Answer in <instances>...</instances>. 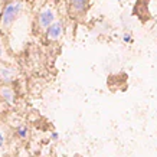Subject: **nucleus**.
Returning <instances> with one entry per match:
<instances>
[{
  "label": "nucleus",
  "mask_w": 157,
  "mask_h": 157,
  "mask_svg": "<svg viewBox=\"0 0 157 157\" xmlns=\"http://www.w3.org/2000/svg\"><path fill=\"white\" fill-rule=\"evenodd\" d=\"M52 138H53V140H56V138H58V134L53 133V134H52Z\"/></svg>",
  "instance_id": "11"
},
{
  "label": "nucleus",
  "mask_w": 157,
  "mask_h": 157,
  "mask_svg": "<svg viewBox=\"0 0 157 157\" xmlns=\"http://www.w3.org/2000/svg\"><path fill=\"white\" fill-rule=\"evenodd\" d=\"M86 7V0H72V9L75 12H82Z\"/></svg>",
  "instance_id": "5"
},
{
  "label": "nucleus",
  "mask_w": 157,
  "mask_h": 157,
  "mask_svg": "<svg viewBox=\"0 0 157 157\" xmlns=\"http://www.w3.org/2000/svg\"><path fill=\"white\" fill-rule=\"evenodd\" d=\"M2 53H3V46H2V40H0V56H2Z\"/></svg>",
  "instance_id": "10"
},
{
  "label": "nucleus",
  "mask_w": 157,
  "mask_h": 157,
  "mask_svg": "<svg viewBox=\"0 0 157 157\" xmlns=\"http://www.w3.org/2000/svg\"><path fill=\"white\" fill-rule=\"evenodd\" d=\"M20 10H22V2H19V0L10 2L9 5L5 7L3 13H2V26L3 28L10 26L16 20V17L19 16Z\"/></svg>",
  "instance_id": "1"
},
{
  "label": "nucleus",
  "mask_w": 157,
  "mask_h": 157,
  "mask_svg": "<svg viewBox=\"0 0 157 157\" xmlns=\"http://www.w3.org/2000/svg\"><path fill=\"white\" fill-rule=\"evenodd\" d=\"M3 143H5V136H3V133L0 131V150L3 147Z\"/></svg>",
  "instance_id": "8"
},
{
  "label": "nucleus",
  "mask_w": 157,
  "mask_h": 157,
  "mask_svg": "<svg viewBox=\"0 0 157 157\" xmlns=\"http://www.w3.org/2000/svg\"><path fill=\"white\" fill-rule=\"evenodd\" d=\"M19 136L20 137H25V136H26V128H25V127H20L19 128Z\"/></svg>",
  "instance_id": "7"
},
{
  "label": "nucleus",
  "mask_w": 157,
  "mask_h": 157,
  "mask_svg": "<svg viewBox=\"0 0 157 157\" xmlns=\"http://www.w3.org/2000/svg\"><path fill=\"white\" fill-rule=\"evenodd\" d=\"M2 95H3V98H5L7 102H12L13 101V91L9 90V88H2Z\"/></svg>",
  "instance_id": "6"
},
{
  "label": "nucleus",
  "mask_w": 157,
  "mask_h": 157,
  "mask_svg": "<svg viewBox=\"0 0 157 157\" xmlns=\"http://www.w3.org/2000/svg\"><path fill=\"white\" fill-rule=\"evenodd\" d=\"M131 40V36H130V33H125L124 35V42H130Z\"/></svg>",
  "instance_id": "9"
},
{
  "label": "nucleus",
  "mask_w": 157,
  "mask_h": 157,
  "mask_svg": "<svg viewBox=\"0 0 157 157\" xmlns=\"http://www.w3.org/2000/svg\"><path fill=\"white\" fill-rule=\"evenodd\" d=\"M62 32H63V28H62V23H61V22H53V23H51V26L48 28V32H46V35H48L49 39L56 40V39L61 38Z\"/></svg>",
  "instance_id": "3"
},
{
  "label": "nucleus",
  "mask_w": 157,
  "mask_h": 157,
  "mask_svg": "<svg viewBox=\"0 0 157 157\" xmlns=\"http://www.w3.org/2000/svg\"><path fill=\"white\" fill-rule=\"evenodd\" d=\"M53 20H55V13L51 9H43L39 13V25L43 29H48L51 23H53Z\"/></svg>",
  "instance_id": "2"
},
{
  "label": "nucleus",
  "mask_w": 157,
  "mask_h": 157,
  "mask_svg": "<svg viewBox=\"0 0 157 157\" xmlns=\"http://www.w3.org/2000/svg\"><path fill=\"white\" fill-rule=\"evenodd\" d=\"M14 76V71L9 69V68H0V79L3 82L12 81V78Z\"/></svg>",
  "instance_id": "4"
}]
</instances>
